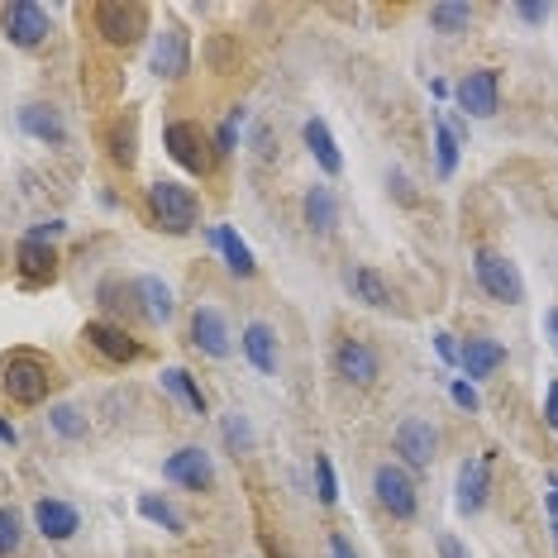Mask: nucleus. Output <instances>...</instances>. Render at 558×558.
I'll list each match as a JSON object with an SVG mask.
<instances>
[{
    "instance_id": "f257e3e1",
    "label": "nucleus",
    "mask_w": 558,
    "mask_h": 558,
    "mask_svg": "<svg viewBox=\"0 0 558 558\" xmlns=\"http://www.w3.org/2000/svg\"><path fill=\"white\" fill-rule=\"evenodd\" d=\"M0 391L15 405H44L53 391V367L39 349H10L0 359Z\"/></svg>"
},
{
    "instance_id": "f03ea898",
    "label": "nucleus",
    "mask_w": 558,
    "mask_h": 558,
    "mask_svg": "<svg viewBox=\"0 0 558 558\" xmlns=\"http://www.w3.org/2000/svg\"><path fill=\"white\" fill-rule=\"evenodd\" d=\"M148 215H154V225L162 234H192L201 225V201L192 186L162 177V182L148 186Z\"/></svg>"
},
{
    "instance_id": "7ed1b4c3",
    "label": "nucleus",
    "mask_w": 558,
    "mask_h": 558,
    "mask_svg": "<svg viewBox=\"0 0 558 558\" xmlns=\"http://www.w3.org/2000/svg\"><path fill=\"white\" fill-rule=\"evenodd\" d=\"M148 15H154V10L134 5V0H100L92 10V24L110 48H134L148 34Z\"/></svg>"
},
{
    "instance_id": "20e7f679",
    "label": "nucleus",
    "mask_w": 558,
    "mask_h": 558,
    "mask_svg": "<svg viewBox=\"0 0 558 558\" xmlns=\"http://www.w3.org/2000/svg\"><path fill=\"white\" fill-rule=\"evenodd\" d=\"M473 277H477V287L497 301V306H520V301H525L520 268L506 258V253H497V248H477L473 253Z\"/></svg>"
},
{
    "instance_id": "39448f33",
    "label": "nucleus",
    "mask_w": 558,
    "mask_h": 558,
    "mask_svg": "<svg viewBox=\"0 0 558 558\" xmlns=\"http://www.w3.org/2000/svg\"><path fill=\"white\" fill-rule=\"evenodd\" d=\"M373 497L391 520H415L421 515V487H415L411 468H401V463L377 468L373 473Z\"/></svg>"
},
{
    "instance_id": "423d86ee",
    "label": "nucleus",
    "mask_w": 558,
    "mask_h": 558,
    "mask_svg": "<svg viewBox=\"0 0 558 558\" xmlns=\"http://www.w3.org/2000/svg\"><path fill=\"white\" fill-rule=\"evenodd\" d=\"M0 29H5V39L15 48H44L48 34H53V15H48V5L39 0H10V5H0Z\"/></svg>"
},
{
    "instance_id": "0eeeda50",
    "label": "nucleus",
    "mask_w": 558,
    "mask_h": 558,
    "mask_svg": "<svg viewBox=\"0 0 558 558\" xmlns=\"http://www.w3.org/2000/svg\"><path fill=\"white\" fill-rule=\"evenodd\" d=\"M162 154H168L186 177H206L210 172V144H206V134H201L192 120H172L168 130H162Z\"/></svg>"
},
{
    "instance_id": "6e6552de",
    "label": "nucleus",
    "mask_w": 558,
    "mask_h": 558,
    "mask_svg": "<svg viewBox=\"0 0 558 558\" xmlns=\"http://www.w3.org/2000/svg\"><path fill=\"white\" fill-rule=\"evenodd\" d=\"M391 449L401 453V468H429L439 453V425L425 421V415H405L391 429Z\"/></svg>"
},
{
    "instance_id": "1a4fd4ad",
    "label": "nucleus",
    "mask_w": 558,
    "mask_h": 558,
    "mask_svg": "<svg viewBox=\"0 0 558 558\" xmlns=\"http://www.w3.org/2000/svg\"><path fill=\"white\" fill-rule=\"evenodd\" d=\"M162 477L172 482L177 492H196V497H206L215 487V459L206 449H196V444H186V449H177L162 459Z\"/></svg>"
},
{
    "instance_id": "9d476101",
    "label": "nucleus",
    "mask_w": 558,
    "mask_h": 558,
    "mask_svg": "<svg viewBox=\"0 0 558 558\" xmlns=\"http://www.w3.org/2000/svg\"><path fill=\"white\" fill-rule=\"evenodd\" d=\"M453 100L468 120H492L501 110V77L492 68H473L463 72V82L453 86Z\"/></svg>"
},
{
    "instance_id": "9b49d317",
    "label": "nucleus",
    "mask_w": 558,
    "mask_h": 558,
    "mask_svg": "<svg viewBox=\"0 0 558 558\" xmlns=\"http://www.w3.org/2000/svg\"><path fill=\"white\" fill-rule=\"evenodd\" d=\"M487 497H492V453H473V459L459 463V477H453V506H459V515H482Z\"/></svg>"
},
{
    "instance_id": "f8f14e48",
    "label": "nucleus",
    "mask_w": 558,
    "mask_h": 558,
    "mask_svg": "<svg viewBox=\"0 0 558 558\" xmlns=\"http://www.w3.org/2000/svg\"><path fill=\"white\" fill-rule=\"evenodd\" d=\"M192 68V39H186L182 24H168V29L154 34V53H148V72L162 82L182 77V72Z\"/></svg>"
},
{
    "instance_id": "ddd939ff",
    "label": "nucleus",
    "mask_w": 558,
    "mask_h": 558,
    "mask_svg": "<svg viewBox=\"0 0 558 558\" xmlns=\"http://www.w3.org/2000/svg\"><path fill=\"white\" fill-rule=\"evenodd\" d=\"M82 339H86V344H92L106 363H116V367L134 363V359H144V344H138L130 329L116 325V320H92V325L82 329Z\"/></svg>"
},
{
    "instance_id": "4468645a",
    "label": "nucleus",
    "mask_w": 558,
    "mask_h": 558,
    "mask_svg": "<svg viewBox=\"0 0 558 558\" xmlns=\"http://www.w3.org/2000/svg\"><path fill=\"white\" fill-rule=\"evenodd\" d=\"M186 335H192V344L206 353V359H215V363L234 353L230 320H225V311H215V306H196L192 311V325H186Z\"/></svg>"
},
{
    "instance_id": "2eb2a0df",
    "label": "nucleus",
    "mask_w": 558,
    "mask_h": 558,
    "mask_svg": "<svg viewBox=\"0 0 558 558\" xmlns=\"http://www.w3.org/2000/svg\"><path fill=\"white\" fill-rule=\"evenodd\" d=\"M335 373L344 377L349 387H373L377 373H383V359H377V349L363 344V339H339V349H335Z\"/></svg>"
},
{
    "instance_id": "dca6fc26",
    "label": "nucleus",
    "mask_w": 558,
    "mask_h": 558,
    "mask_svg": "<svg viewBox=\"0 0 558 558\" xmlns=\"http://www.w3.org/2000/svg\"><path fill=\"white\" fill-rule=\"evenodd\" d=\"M206 244L215 248V258L225 263V272L239 277V282L258 272V258H253V248L244 244V234H239L234 225H210V230H206Z\"/></svg>"
},
{
    "instance_id": "f3484780",
    "label": "nucleus",
    "mask_w": 558,
    "mask_h": 558,
    "mask_svg": "<svg viewBox=\"0 0 558 558\" xmlns=\"http://www.w3.org/2000/svg\"><path fill=\"white\" fill-rule=\"evenodd\" d=\"M239 349H244L253 373H263V377H272L277 363H282V344H277V329L268 320H248L244 335H239Z\"/></svg>"
},
{
    "instance_id": "a211bd4d",
    "label": "nucleus",
    "mask_w": 558,
    "mask_h": 558,
    "mask_svg": "<svg viewBox=\"0 0 558 558\" xmlns=\"http://www.w3.org/2000/svg\"><path fill=\"white\" fill-rule=\"evenodd\" d=\"M34 530H39L44 539L62 544V539H72L82 530V511L72 501H62V497H39L34 501Z\"/></svg>"
},
{
    "instance_id": "6ab92c4d",
    "label": "nucleus",
    "mask_w": 558,
    "mask_h": 558,
    "mask_svg": "<svg viewBox=\"0 0 558 558\" xmlns=\"http://www.w3.org/2000/svg\"><path fill=\"white\" fill-rule=\"evenodd\" d=\"M15 268H20V282H24V291H44L48 282L58 277V248L53 244H34V239H20V253H15Z\"/></svg>"
},
{
    "instance_id": "aec40b11",
    "label": "nucleus",
    "mask_w": 558,
    "mask_h": 558,
    "mask_svg": "<svg viewBox=\"0 0 558 558\" xmlns=\"http://www.w3.org/2000/svg\"><path fill=\"white\" fill-rule=\"evenodd\" d=\"M459 367H463V377L468 383H487V377H497L501 367H506V344L501 339H487V335H477V339H463V359H459Z\"/></svg>"
},
{
    "instance_id": "412c9836",
    "label": "nucleus",
    "mask_w": 558,
    "mask_h": 558,
    "mask_svg": "<svg viewBox=\"0 0 558 558\" xmlns=\"http://www.w3.org/2000/svg\"><path fill=\"white\" fill-rule=\"evenodd\" d=\"M20 130L29 138H39V144H68V120H62L58 106H48V100H34V106L20 110Z\"/></svg>"
},
{
    "instance_id": "4be33fe9",
    "label": "nucleus",
    "mask_w": 558,
    "mask_h": 558,
    "mask_svg": "<svg viewBox=\"0 0 558 558\" xmlns=\"http://www.w3.org/2000/svg\"><path fill=\"white\" fill-rule=\"evenodd\" d=\"M301 144L311 148L315 168H320L325 177H339V172H344V154H339V144H335V134H329L325 120H306V124H301Z\"/></svg>"
},
{
    "instance_id": "5701e85b",
    "label": "nucleus",
    "mask_w": 558,
    "mask_h": 558,
    "mask_svg": "<svg viewBox=\"0 0 558 558\" xmlns=\"http://www.w3.org/2000/svg\"><path fill=\"white\" fill-rule=\"evenodd\" d=\"M134 296H138V311H144L154 325H168V320H172L177 296H172V287L162 282V277H154V272L134 277Z\"/></svg>"
},
{
    "instance_id": "b1692460",
    "label": "nucleus",
    "mask_w": 558,
    "mask_h": 558,
    "mask_svg": "<svg viewBox=\"0 0 558 558\" xmlns=\"http://www.w3.org/2000/svg\"><path fill=\"white\" fill-rule=\"evenodd\" d=\"M349 291L363 301V306H373V311H397V296H391L387 277L377 268H367V263H353V268H349Z\"/></svg>"
},
{
    "instance_id": "393cba45",
    "label": "nucleus",
    "mask_w": 558,
    "mask_h": 558,
    "mask_svg": "<svg viewBox=\"0 0 558 558\" xmlns=\"http://www.w3.org/2000/svg\"><path fill=\"white\" fill-rule=\"evenodd\" d=\"M301 215H306L311 234H335L339 230V196L329 186H306V201H301Z\"/></svg>"
},
{
    "instance_id": "a878e982",
    "label": "nucleus",
    "mask_w": 558,
    "mask_h": 558,
    "mask_svg": "<svg viewBox=\"0 0 558 558\" xmlns=\"http://www.w3.org/2000/svg\"><path fill=\"white\" fill-rule=\"evenodd\" d=\"M134 511H138V520H154V525L168 530V535H182V530H186V515L177 511L162 492H144V497L134 501Z\"/></svg>"
},
{
    "instance_id": "bb28decb",
    "label": "nucleus",
    "mask_w": 558,
    "mask_h": 558,
    "mask_svg": "<svg viewBox=\"0 0 558 558\" xmlns=\"http://www.w3.org/2000/svg\"><path fill=\"white\" fill-rule=\"evenodd\" d=\"M459 154H463V138L449 130V120L435 116V177L439 182H449L459 172Z\"/></svg>"
},
{
    "instance_id": "cd10ccee",
    "label": "nucleus",
    "mask_w": 558,
    "mask_h": 558,
    "mask_svg": "<svg viewBox=\"0 0 558 558\" xmlns=\"http://www.w3.org/2000/svg\"><path fill=\"white\" fill-rule=\"evenodd\" d=\"M162 391H168L172 401H182L192 415H206V397H201L196 377L186 373V367H162Z\"/></svg>"
},
{
    "instance_id": "c85d7f7f",
    "label": "nucleus",
    "mask_w": 558,
    "mask_h": 558,
    "mask_svg": "<svg viewBox=\"0 0 558 558\" xmlns=\"http://www.w3.org/2000/svg\"><path fill=\"white\" fill-rule=\"evenodd\" d=\"M134 148H138V116L130 110V116H120L116 124H110V158H116V168L130 172L134 168Z\"/></svg>"
},
{
    "instance_id": "c756f323",
    "label": "nucleus",
    "mask_w": 558,
    "mask_h": 558,
    "mask_svg": "<svg viewBox=\"0 0 558 558\" xmlns=\"http://www.w3.org/2000/svg\"><path fill=\"white\" fill-rule=\"evenodd\" d=\"M429 24H435L439 34H463L468 24H473V5H463V0H444V5H429Z\"/></svg>"
},
{
    "instance_id": "7c9ffc66",
    "label": "nucleus",
    "mask_w": 558,
    "mask_h": 558,
    "mask_svg": "<svg viewBox=\"0 0 558 558\" xmlns=\"http://www.w3.org/2000/svg\"><path fill=\"white\" fill-rule=\"evenodd\" d=\"M244 124H248V110H244V106H234L230 116L220 120V130H215V154H220V158L239 154V134H244Z\"/></svg>"
},
{
    "instance_id": "2f4dec72",
    "label": "nucleus",
    "mask_w": 558,
    "mask_h": 558,
    "mask_svg": "<svg viewBox=\"0 0 558 558\" xmlns=\"http://www.w3.org/2000/svg\"><path fill=\"white\" fill-rule=\"evenodd\" d=\"M48 425H53V435H62V439H86V421H82V411L77 405H53L48 411Z\"/></svg>"
},
{
    "instance_id": "473e14b6",
    "label": "nucleus",
    "mask_w": 558,
    "mask_h": 558,
    "mask_svg": "<svg viewBox=\"0 0 558 558\" xmlns=\"http://www.w3.org/2000/svg\"><path fill=\"white\" fill-rule=\"evenodd\" d=\"M315 501L320 506L339 501V473H335V463H329V453H315Z\"/></svg>"
},
{
    "instance_id": "72a5a7b5",
    "label": "nucleus",
    "mask_w": 558,
    "mask_h": 558,
    "mask_svg": "<svg viewBox=\"0 0 558 558\" xmlns=\"http://www.w3.org/2000/svg\"><path fill=\"white\" fill-rule=\"evenodd\" d=\"M24 544V515L15 506H0V558H10Z\"/></svg>"
},
{
    "instance_id": "f704fd0d",
    "label": "nucleus",
    "mask_w": 558,
    "mask_h": 558,
    "mask_svg": "<svg viewBox=\"0 0 558 558\" xmlns=\"http://www.w3.org/2000/svg\"><path fill=\"white\" fill-rule=\"evenodd\" d=\"M220 435H225V444H230L234 453H244V449H253V425L244 421L239 411H230V415H220Z\"/></svg>"
},
{
    "instance_id": "c9c22d12",
    "label": "nucleus",
    "mask_w": 558,
    "mask_h": 558,
    "mask_svg": "<svg viewBox=\"0 0 558 558\" xmlns=\"http://www.w3.org/2000/svg\"><path fill=\"white\" fill-rule=\"evenodd\" d=\"M435 359L444 363V367H459V359H463V344H459V335H449V329H435Z\"/></svg>"
},
{
    "instance_id": "e433bc0d",
    "label": "nucleus",
    "mask_w": 558,
    "mask_h": 558,
    "mask_svg": "<svg viewBox=\"0 0 558 558\" xmlns=\"http://www.w3.org/2000/svg\"><path fill=\"white\" fill-rule=\"evenodd\" d=\"M449 397H453V405H459V411H468V415H473V411H477V405H482V397H477V387H473V383H468V377H453V383H449Z\"/></svg>"
},
{
    "instance_id": "4c0bfd02",
    "label": "nucleus",
    "mask_w": 558,
    "mask_h": 558,
    "mask_svg": "<svg viewBox=\"0 0 558 558\" xmlns=\"http://www.w3.org/2000/svg\"><path fill=\"white\" fill-rule=\"evenodd\" d=\"M549 15H554V5H544V0H520V5H515V20H520V24H535V29H539V24L549 20Z\"/></svg>"
},
{
    "instance_id": "58836bf2",
    "label": "nucleus",
    "mask_w": 558,
    "mask_h": 558,
    "mask_svg": "<svg viewBox=\"0 0 558 558\" xmlns=\"http://www.w3.org/2000/svg\"><path fill=\"white\" fill-rule=\"evenodd\" d=\"M62 234H68V220H44L34 230H24V239H34V244H58Z\"/></svg>"
},
{
    "instance_id": "ea45409f",
    "label": "nucleus",
    "mask_w": 558,
    "mask_h": 558,
    "mask_svg": "<svg viewBox=\"0 0 558 558\" xmlns=\"http://www.w3.org/2000/svg\"><path fill=\"white\" fill-rule=\"evenodd\" d=\"M387 192H391V201H405V206L415 201V186H411V177H405L401 168H387Z\"/></svg>"
},
{
    "instance_id": "a19ab883",
    "label": "nucleus",
    "mask_w": 558,
    "mask_h": 558,
    "mask_svg": "<svg viewBox=\"0 0 558 558\" xmlns=\"http://www.w3.org/2000/svg\"><path fill=\"white\" fill-rule=\"evenodd\" d=\"M435 554H439V558H473L459 535H439V539H435Z\"/></svg>"
},
{
    "instance_id": "79ce46f5",
    "label": "nucleus",
    "mask_w": 558,
    "mask_h": 558,
    "mask_svg": "<svg viewBox=\"0 0 558 558\" xmlns=\"http://www.w3.org/2000/svg\"><path fill=\"white\" fill-rule=\"evenodd\" d=\"M544 425L558 435V377L549 383V391H544Z\"/></svg>"
},
{
    "instance_id": "37998d69",
    "label": "nucleus",
    "mask_w": 558,
    "mask_h": 558,
    "mask_svg": "<svg viewBox=\"0 0 558 558\" xmlns=\"http://www.w3.org/2000/svg\"><path fill=\"white\" fill-rule=\"evenodd\" d=\"M329 558H359V549H353V539L349 535H329Z\"/></svg>"
},
{
    "instance_id": "c03bdc74",
    "label": "nucleus",
    "mask_w": 558,
    "mask_h": 558,
    "mask_svg": "<svg viewBox=\"0 0 558 558\" xmlns=\"http://www.w3.org/2000/svg\"><path fill=\"white\" fill-rule=\"evenodd\" d=\"M544 339H549V349L558 353V306L544 311Z\"/></svg>"
},
{
    "instance_id": "a18cd8bd",
    "label": "nucleus",
    "mask_w": 558,
    "mask_h": 558,
    "mask_svg": "<svg viewBox=\"0 0 558 558\" xmlns=\"http://www.w3.org/2000/svg\"><path fill=\"white\" fill-rule=\"evenodd\" d=\"M253 144H258L263 158H272V130H268V124H253Z\"/></svg>"
},
{
    "instance_id": "49530a36",
    "label": "nucleus",
    "mask_w": 558,
    "mask_h": 558,
    "mask_svg": "<svg viewBox=\"0 0 558 558\" xmlns=\"http://www.w3.org/2000/svg\"><path fill=\"white\" fill-rule=\"evenodd\" d=\"M429 96H435V100H449V96H453V86L444 82V77H429Z\"/></svg>"
},
{
    "instance_id": "de8ad7c7",
    "label": "nucleus",
    "mask_w": 558,
    "mask_h": 558,
    "mask_svg": "<svg viewBox=\"0 0 558 558\" xmlns=\"http://www.w3.org/2000/svg\"><path fill=\"white\" fill-rule=\"evenodd\" d=\"M544 506H549V520H558V473L549 477V497H544Z\"/></svg>"
},
{
    "instance_id": "09e8293b",
    "label": "nucleus",
    "mask_w": 558,
    "mask_h": 558,
    "mask_svg": "<svg viewBox=\"0 0 558 558\" xmlns=\"http://www.w3.org/2000/svg\"><path fill=\"white\" fill-rule=\"evenodd\" d=\"M0 439H5V444H15V429H10L5 415H0Z\"/></svg>"
},
{
    "instance_id": "8fccbe9b",
    "label": "nucleus",
    "mask_w": 558,
    "mask_h": 558,
    "mask_svg": "<svg viewBox=\"0 0 558 558\" xmlns=\"http://www.w3.org/2000/svg\"><path fill=\"white\" fill-rule=\"evenodd\" d=\"M549 539H554V554H558V520H554V525H549Z\"/></svg>"
},
{
    "instance_id": "3c124183",
    "label": "nucleus",
    "mask_w": 558,
    "mask_h": 558,
    "mask_svg": "<svg viewBox=\"0 0 558 558\" xmlns=\"http://www.w3.org/2000/svg\"><path fill=\"white\" fill-rule=\"evenodd\" d=\"M0 268H5V244H0Z\"/></svg>"
}]
</instances>
